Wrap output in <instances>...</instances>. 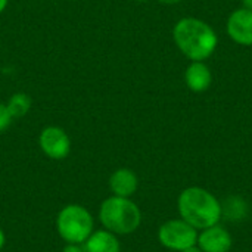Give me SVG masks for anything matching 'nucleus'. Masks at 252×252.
I'll list each match as a JSON object with an SVG mask.
<instances>
[{
    "instance_id": "nucleus-1",
    "label": "nucleus",
    "mask_w": 252,
    "mask_h": 252,
    "mask_svg": "<svg viewBox=\"0 0 252 252\" xmlns=\"http://www.w3.org/2000/svg\"><path fill=\"white\" fill-rule=\"evenodd\" d=\"M173 38L179 50L192 62L208 59L217 49L219 37L214 28L198 18H182L173 28Z\"/></svg>"
},
{
    "instance_id": "nucleus-2",
    "label": "nucleus",
    "mask_w": 252,
    "mask_h": 252,
    "mask_svg": "<svg viewBox=\"0 0 252 252\" xmlns=\"http://www.w3.org/2000/svg\"><path fill=\"white\" fill-rule=\"evenodd\" d=\"M177 210L180 219L196 230L219 224L223 217V207L219 199L210 190L196 186L188 188L179 195Z\"/></svg>"
},
{
    "instance_id": "nucleus-3",
    "label": "nucleus",
    "mask_w": 252,
    "mask_h": 252,
    "mask_svg": "<svg viewBox=\"0 0 252 252\" xmlns=\"http://www.w3.org/2000/svg\"><path fill=\"white\" fill-rule=\"evenodd\" d=\"M99 219L106 230L115 235H130L139 229L142 213L130 198L114 195L100 204Z\"/></svg>"
},
{
    "instance_id": "nucleus-4",
    "label": "nucleus",
    "mask_w": 252,
    "mask_h": 252,
    "mask_svg": "<svg viewBox=\"0 0 252 252\" xmlns=\"http://www.w3.org/2000/svg\"><path fill=\"white\" fill-rule=\"evenodd\" d=\"M94 227L87 208L78 204L63 207L56 217V230L66 244H84Z\"/></svg>"
},
{
    "instance_id": "nucleus-5",
    "label": "nucleus",
    "mask_w": 252,
    "mask_h": 252,
    "mask_svg": "<svg viewBox=\"0 0 252 252\" xmlns=\"http://www.w3.org/2000/svg\"><path fill=\"white\" fill-rule=\"evenodd\" d=\"M158 241L167 250L182 252L189 247L196 245L198 230L183 219L168 220L159 227Z\"/></svg>"
},
{
    "instance_id": "nucleus-6",
    "label": "nucleus",
    "mask_w": 252,
    "mask_h": 252,
    "mask_svg": "<svg viewBox=\"0 0 252 252\" xmlns=\"http://www.w3.org/2000/svg\"><path fill=\"white\" fill-rule=\"evenodd\" d=\"M43 154L52 159H63L71 152V139L66 131L56 126L44 127L38 137Z\"/></svg>"
},
{
    "instance_id": "nucleus-7",
    "label": "nucleus",
    "mask_w": 252,
    "mask_h": 252,
    "mask_svg": "<svg viewBox=\"0 0 252 252\" xmlns=\"http://www.w3.org/2000/svg\"><path fill=\"white\" fill-rule=\"evenodd\" d=\"M227 35L241 46H252V10L239 7L233 10L226 24Z\"/></svg>"
},
{
    "instance_id": "nucleus-8",
    "label": "nucleus",
    "mask_w": 252,
    "mask_h": 252,
    "mask_svg": "<svg viewBox=\"0 0 252 252\" xmlns=\"http://www.w3.org/2000/svg\"><path fill=\"white\" fill-rule=\"evenodd\" d=\"M196 245L204 252H229L232 250V235L220 224L207 227L198 233Z\"/></svg>"
},
{
    "instance_id": "nucleus-9",
    "label": "nucleus",
    "mask_w": 252,
    "mask_h": 252,
    "mask_svg": "<svg viewBox=\"0 0 252 252\" xmlns=\"http://www.w3.org/2000/svg\"><path fill=\"white\" fill-rule=\"evenodd\" d=\"M139 188V180L130 168H118L109 177V189L115 196L131 198Z\"/></svg>"
},
{
    "instance_id": "nucleus-10",
    "label": "nucleus",
    "mask_w": 252,
    "mask_h": 252,
    "mask_svg": "<svg viewBox=\"0 0 252 252\" xmlns=\"http://www.w3.org/2000/svg\"><path fill=\"white\" fill-rule=\"evenodd\" d=\"M185 81L189 90L195 93H202L207 89H210L213 83V74L204 61L190 62L185 72Z\"/></svg>"
},
{
    "instance_id": "nucleus-11",
    "label": "nucleus",
    "mask_w": 252,
    "mask_h": 252,
    "mask_svg": "<svg viewBox=\"0 0 252 252\" xmlns=\"http://www.w3.org/2000/svg\"><path fill=\"white\" fill-rule=\"evenodd\" d=\"M86 252H121V245L115 233L103 229L93 230L84 242Z\"/></svg>"
},
{
    "instance_id": "nucleus-12",
    "label": "nucleus",
    "mask_w": 252,
    "mask_h": 252,
    "mask_svg": "<svg viewBox=\"0 0 252 252\" xmlns=\"http://www.w3.org/2000/svg\"><path fill=\"white\" fill-rule=\"evenodd\" d=\"M6 106L13 118H21L28 114L31 108V97L27 93H15L9 97Z\"/></svg>"
},
{
    "instance_id": "nucleus-13",
    "label": "nucleus",
    "mask_w": 252,
    "mask_h": 252,
    "mask_svg": "<svg viewBox=\"0 0 252 252\" xmlns=\"http://www.w3.org/2000/svg\"><path fill=\"white\" fill-rule=\"evenodd\" d=\"M12 120H13V117L10 115L7 106L0 103V133L9 128V126L12 124Z\"/></svg>"
},
{
    "instance_id": "nucleus-14",
    "label": "nucleus",
    "mask_w": 252,
    "mask_h": 252,
    "mask_svg": "<svg viewBox=\"0 0 252 252\" xmlns=\"http://www.w3.org/2000/svg\"><path fill=\"white\" fill-rule=\"evenodd\" d=\"M62 252H86L84 247L81 244H66V247L62 250Z\"/></svg>"
},
{
    "instance_id": "nucleus-15",
    "label": "nucleus",
    "mask_w": 252,
    "mask_h": 252,
    "mask_svg": "<svg viewBox=\"0 0 252 252\" xmlns=\"http://www.w3.org/2000/svg\"><path fill=\"white\" fill-rule=\"evenodd\" d=\"M182 252H204L198 245H193V247H189V248H186V250H183Z\"/></svg>"
},
{
    "instance_id": "nucleus-16",
    "label": "nucleus",
    "mask_w": 252,
    "mask_h": 252,
    "mask_svg": "<svg viewBox=\"0 0 252 252\" xmlns=\"http://www.w3.org/2000/svg\"><path fill=\"white\" fill-rule=\"evenodd\" d=\"M4 242H6V236H4L3 230L0 229V251H1V250H3V247H4Z\"/></svg>"
},
{
    "instance_id": "nucleus-17",
    "label": "nucleus",
    "mask_w": 252,
    "mask_h": 252,
    "mask_svg": "<svg viewBox=\"0 0 252 252\" xmlns=\"http://www.w3.org/2000/svg\"><path fill=\"white\" fill-rule=\"evenodd\" d=\"M242 7L252 10V0H242Z\"/></svg>"
},
{
    "instance_id": "nucleus-18",
    "label": "nucleus",
    "mask_w": 252,
    "mask_h": 252,
    "mask_svg": "<svg viewBox=\"0 0 252 252\" xmlns=\"http://www.w3.org/2000/svg\"><path fill=\"white\" fill-rule=\"evenodd\" d=\"M159 3H164V4H177L180 3L182 0H158Z\"/></svg>"
},
{
    "instance_id": "nucleus-19",
    "label": "nucleus",
    "mask_w": 252,
    "mask_h": 252,
    "mask_svg": "<svg viewBox=\"0 0 252 252\" xmlns=\"http://www.w3.org/2000/svg\"><path fill=\"white\" fill-rule=\"evenodd\" d=\"M6 6H7V0H0V13L6 9Z\"/></svg>"
},
{
    "instance_id": "nucleus-20",
    "label": "nucleus",
    "mask_w": 252,
    "mask_h": 252,
    "mask_svg": "<svg viewBox=\"0 0 252 252\" xmlns=\"http://www.w3.org/2000/svg\"><path fill=\"white\" fill-rule=\"evenodd\" d=\"M139 1H146V0H139Z\"/></svg>"
}]
</instances>
